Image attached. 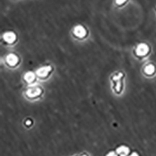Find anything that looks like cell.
Returning <instances> with one entry per match:
<instances>
[{
    "instance_id": "cell-1",
    "label": "cell",
    "mask_w": 156,
    "mask_h": 156,
    "mask_svg": "<svg viewBox=\"0 0 156 156\" xmlns=\"http://www.w3.org/2000/svg\"><path fill=\"white\" fill-rule=\"evenodd\" d=\"M123 77V75L121 72H119L118 74L114 75L113 77V80L115 82V89L116 93H119L122 89V83H121V79Z\"/></svg>"
},
{
    "instance_id": "cell-2",
    "label": "cell",
    "mask_w": 156,
    "mask_h": 156,
    "mask_svg": "<svg viewBox=\"0 0 156 156\" xmlns=\"http://www.w3.org/2000/svg\"><path fill=\"white\" fill-rule=\"evenodd\" d=\"M149 51V46L145 43H141L138 45L136 49V53L139 56H144L148 53Z\"/></svg>"
},
{
    "instance_id": "cell-3",
    "label": "cell",
    "mask_w": 156,
    "mask_h": 156,
    "mask_svg": "<svg viewBox=\"0 0 156 156\" xmlns=\"http://www.w3.org/2000/svg\"><path fill=\"white\" fill-rule=\"evenodd\" d=\"M41 93V89L37 87V88H30L26 92L27 96L30 97H37Z\"/></svg>"
},
{
    "instance_id": "cell-4",
    "label": "cell",
    "mask_w": 156,
    "mask_h": 156,
    "mask_svg": "<svg viewBox=\"0 0 156 156\" xmlns=\"http://www.w3.org/2000/svg\"><path fill=\"white\" fill-rule=\"evenodd\" d=\"M51 66H43L40 68H39L37 71H36V74H37L40 77H46L48 73L51 71Z\"/></svg>"
},
{
    "instance_id": "cell-5",
    "label": "cell",
    "mask_w": 156,
    "mask_h": 156,
    "mask_svg": "<svg viewBox=\"0 0 156 156\" xmlns=\"http://www.w3.org/2000/svg\"><path fill=\"white\" fill-rule=\"evenodd\" d=\"M74 33L79 38H83L86 34V31L83 26L78 25L75 27Z\"/></svg>"
},
{
    "instance_id": "cell-6",
    "label": "cell",
    "mask_w": 156,
    "mask_h": 156,
    "mask_svg": "<svg viewBox=\"0 0 156 156\" xmlns=\"http://www.w3.org/2000/svg\"><path fill=\"white\" fill-rule=\"evenodd\" d=\"M6 61L8 65L10 66H14L18 62V58L14 54H8L6 57Z\"/></svg>"
},
{
    "instance_id": "cell-7",
    "label": "cell",
    "mask_w": 156,
    "mask_h": 156,
    "mask_svg": "<svg viewBox=\"0 0 156 156\" xmlns=\"http://www.w3.org/2000/svg\"><path fill=\"white\" fill-rule=\"evenodd\" d=\"M3 39L9 43H12L16 40V35L13 32H7L3 34Z\"/></svg>"
},
{
    "instance_id": "cell-8",
    "label": "cell",
    "mask_w": 156,
    "mask_h": 156,
    "mask_svg": "<svg viewBox=\"0 0 156 156\" xmlns=\"http://www.w3.org/2000/svg\"><path fill=\"white\" fill-rule=\"evenodd\" d=\"M24 78L26 82H31L34 81L35 78V76L34 75V73H33L32 72H27L25 74Z\"/></svg>"
},
{
    "instance_id": "cell-9",
    "label": "cell",
    "mask_w": 156,
    "mask_h": 156,
    "mask_svg": "<svg viewBox=\"0 0 156 156\" xmlns=\"http://www.w3.org/2000/svg\"><path fill=\"white\" fill-rule=\"evenodd\" d=\"M144 71L146 74L152 75L155 71V67L152 65H149L145 68Z\"/></svg>"
},
{
    "instance_id": "cell-10",
    "label": "cell",
    "mask_w": 156,
    "mask_h": 156,
    "mask_svg": "<svg viewBox=\"0 0 156 156\" xmlns=\"http://www.w3.org/2000/svg\"><path fill=\"white\" fill-rule=\"evenodd\" d=\"M116 2L118 5H122L126 2V0H116Z\"/></svg>"
},
{
    "instance_id": "cell-11",
    "label": "cell",
    "mask_w": 156,
    "mask_h": 156,
    "mask_svg": "<svg viewBox=\"0 0 156 156\" xmlns=\"http://www.w3.org/2000/svg\"><path fill=\"white\" fill-rule=\"evenodd\" d=\"M132 156H137L136 154H134V155H132Z\"/></svg>"
}]
</instances>
